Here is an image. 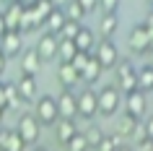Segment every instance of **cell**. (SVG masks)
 Wrapping results in <instances>:
<instances>
[{
  "label": "cell",
  "mask_w": 153,
  "mask_h": 151,
  "mask_svg": "<svg viewBox=\"0 0 153 151\" xmlns=\"http://www.w3.org/2000/svg\"><path fill=\"white\" fill-rule=\"evenodd\" d=\"M16 133L26 146H36L39 138H42V125L36 122V117L31 112H21L18 120H16Z\"/></svg>",
  "instance_id": "cell-5"
},
{
  "label": "cell",
  "mask_w": 153,
  "mask_h": 151,
  "mask_svg": "<svg viewBox=\"0 0 153 151\" xmlns=\"http://www.w3.org/2000/svg\"><path fill=\"white\" fill-rule=\"evenodd\" d=\"M3 18H5L8 32H18L21 34V21H24V8H21V3H8L5 11H3Z\"/></svg>",
  "instance_id": "cell-17"
},
{
  "label": "cell",
  "mask_w": 153,
  "mask_h": 151,
  "mask_svg": "<svg viewBox=\"0 0 153 151\" xmlns=\"http://www.w3.org/2000/svg\"><path fill=\"white\" fill-rule=\"evenodd\" d=\"M3 94H5V104H8V110L18 107L21 104V96H18V89L13 81H3Z\"/></svg>",
  "instance_id": "cell-26"
},
{
  "label": "cell",
  "mask_w": 153,
  "mask_h": 151,
  "mask_svg": "<svg viewBox=\"0 0 153 151\" xmlns=\"http://www.w3.org/2000/svg\"><path fill=\"white\" fill-rule=\"evenodd\" d=\"M151 44H153V26H151V16L143 24H135L127 34V47L132 55L148 57L151 55Z\"/></svg>",
  "instance_id": "cell-1"
},
{
  "label": "cell",
  "mask_w": 153,
  "mask_h": 151,
  "mask_svg": "<svg viewBox=\"0 0 153 151\" xmlns=\"http://www.w3.org/2000/svg\"><path fill=\"white\" fill-rule=\"evenodd\" d=\"M5 32H8V26H5V18H3V11H0V39H3Z\"/></svg>",
  "instance_id": "cell-33"
},
{
  "label": "cell",
  "mask_w": 153,
  "mask_h": 151,
  "mask_svg": "<svg viewBox=\"0 0 153 151\" xmlns=\"http://www.w3.org/2000/svg\"><path fill=\"white\" fill-rule=\"evenodd\" d=\"M5 65H8V60L3 57V52H0V76H3V71H5Z\"/></svg>",
  "instance_id": "cell-34"
},
{
  "label": "cell",
  "mask_w": 153,
  "mask_h": 151,
  "mask_svg": "<svg viewBox=\"0 0 153 151\" xmlns=\"http://www.w3.org/2000/svg\"><path fill=\"white\" fill-rule=\"evenodd\" d=\"M60 120H78V107H75V91H60V96H55Z\"/></svg>",
  "instance_id": "cell-11"
},
{
  "label": "cell",
  "mask_w": 153,
  "mask_h": 151,
  "mask_svg": "<svg viewBox=\"0 0 153 151\" xmlns=\"http://www.w3.org/2000/svg\"><path fill=\"white\" fill-rule=\"evenodd\" d=\"M120 5L122 3H117V0H104V3L96 5V11L101 13V18L104 16H117V13H120Z\"/></svg>",
  "instance_id": "cell-28"
},
{
  "label": "cell",
  "mask_w": 153,
  "mask_h": 151,
  "mask_svg": "<svg viewBox=\"0 0 153 151\" xmlns=\"http://www.w3.org/2000/svg\"><path fill=\"white\" fill-rule=\"evenodd\" d=\"M91 57L101 65V71H112L114 65L120 63V50H117V44H114L112 39H99L96 44H94Z\"/></svg>",
  "instance_id": "cell-6"
},
{
  "label": "cell",
  "mask_w": 153,
  "mask_h": 151,
  "mask_svg": "<svg viewBox=\"0 0 153 151\" xmlns=\"http://www.w3.org/2000/svg\"><path fill=\"white\" fill-rule=\"evenodd\" d=\"M62 24H65V13H62V8L55 3V11L47 16V21H44V34H52V37H57L60 34V29H62Z\"/></svg>",
  "instance_id": "cell-21"
},
{
  "label": "cell",
  "mask_w": 153,
  "mask_h": 151,
  "mask_svg": "<svg viewBox=\"0 0 153 151\" xmlns=\"http://www.w3.org/2000/svg\"><path fill=\"white\" fill-rule=\"evenodd\" d=\"M117 151H132V149H130V146H120Z\"/></svg>",
  "instance_id": "cell-36"
},
{
  "label": "cell",
  "mask_w": 153,
  "mask_h": 151,
  "mask_svg": "<svg viewBox=\"0 0 153 151\" xmlns=\"http://www.w3.org/2000/svg\"><path fill=\"white\" fill-rule=\"evenodd\" d=\"M8 110V104H5V94H3V81H0V112Z\"/></svg>",
  "instance_id": "cell-32"
},
{
  "label": "cell",
  "mask_w": 153,
  "mask_h": 151,
  "mask_svg": "<svg viewBox=\"0 0 153 151\" xmlns=\"http://www.w3.org/2000/svg\"><path fill=\"white\" fill-rule=\"evenodd\" d=\"M137 122H140V120L130 117V115H122V117L117 120V133H114V135H120V138H132Z\"/></svg>",
  "instance_id": "cell-24"
},
{
  "label": "cell",
  "mask_w": 153,
  "mask_h": 151,
  "mask_svg": "<svg viewBox=\"0 0 153 151\" xmlns=\"http://www.w3.org/2000/svg\"><path fill=\"white\" fill-rule=\"evenodd\" d=\"M57 47H60V39L57 37L42 34L39 39H36V44H34V52L39 55L42 63H52V60H57Z\"/></svg>",
  "instance_id": "cell-10"
},
{
  "label": "cell",
  "mask_w": 153,
  "mask_h": 151,
  "mask_svg": "<svg viewBox=\"0 0 153 151\" xmlns=\"http://www.w3.org/2000/svg\"><path fill=\"white\" fill-rule=\"evenodd\" d=\"M16 89H18V96H21V102L34 104L36 99H39V83H36V78H31V76H18Z\"/></svg>",
  "instance_id": "cell-12"
},
{
  "label": "cell",
  "mask_w": 153,
  "mask_h": 151,
  "mask_svg": "<svg viewBox=\"0 0 153 151\" xmlns=\"http://www.w3.org/2000/svg\"><path fill=\"white\" fill-rule=\"evenodd\" d=\"M148 99H151V94H143V91H130L127 96H122V104H125V115H130V117L135 120H143L151 115V110H148Z\"/></svg>",
  "instance_id": "cell-7"
},
{
  "label": "cell",
  "mask_w": 153,
  "mask_h": 151,
  "mask_svg": "<svg viewBox=\"0 0 153 151\" xmlns=\"http://www.w3.org/2000/svg\"><path fill=\"white\" fill-rule=\"evenodd\" d=\"M65 149H68V151H91L88 143H86V138H83V133H75L70 141H68V146H65Z\"/></svg>",
  "instance_id": "cell-29"
},
{
  "label": "cell",
  "mask_w": 153,
  "mask_h": 151,
  "mask_svg": "<svg viewBox=\"0 0 153 151\" xmlns=\"http://www.w3.org/2000/svg\"><path fill=\"white\" fill-rule=\"evenodd\" d=\"M88 60H91V55H86V52H75V57H73V63H70V65H73L78 73H81L83 68H86V63H88Z\"/></svg>",
  "instance_id": "cell-30"
},
{
  "label": "cell",
  "mask_w": 153,
  "mask_h": 151,
  "mask_svg": "<svg viewBox=\"0 0 153 151\" xmlns=\"http://www.w3.org/2000/svg\"><path fill=\"white\" fill-rule=\"evenodd\" d=\"M122 146V138L120 135H114V133H104V138L94 146L91 151H117Z\"/></svg>",
  "instance_id": "cell-25"
},
{
  "label": "cell",
  "mask_w": 153,
  "mask_h": 151,
  "mask_svg": "<svg viewBox=\"0 0 153 151\" xmlns=\"http://www.w3.org/2000/svg\"><path fill=\"white\" fill-rule=\"evenodd\" d=\"M62 13H65V21H73V24H81L83 26V21H86V8L81 5V0H73V3H68L62 8Z\"/></svg>",
  "instance_id": "cell-22"
},
{
  "label": "cell",
  "mask_w": 153,
  "mask_h": 151,
  "mask_svg": "<svg viewBox=\"0 0 153 151\" xmlns=\"http://www.w3.org/2000/svg\"><path fill=\"white\" fill-rule=\"evenodd\" d=\"M120 107H122V94L112 86V83L104 86L101 91H96V112H99V117H114V115L120 112Z\"/></svg>",
  "instance_id": "cell-4"
},
{
  "label": "cell",
  "mask_w": 153,
  "mask_h": 151,
  "mask_svg": "<svg viewBox=\"0 0 153 151\" xmlns=\"http://www.w3.org/2000/svg\"><path fill=\"white\" fill-rule=\"evenodd\" d=\"M42 60L39 55L34 52V47H26L24 50V55H21V76H31V78H36L42 73Z\"/></svg>",
  "instance_id": "cell-15"
},
{
  "label": "cell",
  "mask_w": 153,
  "mask_h": 151,
  "mask_svg": "<svg viewBox=\"0 0 153 151\" xmlns=\"http://www.w3.org/2000/svg\"><path fill=\"white\" fill-rule=\"evenodd\" d=\"M31 151H49V149H47V146H39V143H36V146H34Z\"/></svg>",
  "instance_id": "cell-35"
},
{
  "label": "cell",
  "mask_w": 153,
  "mask_h": 151,
  "mask_svg": "<svg viewBox=\"0 0 153 151\" xmlns=\"http://www.w3.org/2000/svg\"><path fill=\"white\" fill-rule=\"evenodd\" d=\"M0 151H26V143L18 138L16 128H3L0 130Z\"/></svg>",
  "instance_id": "cell-18"
},
{
  "label": "cell",
  "mask_w": 153,
  "mask_h": 151,
  "mask_svg": "<svg viewBox=\"0 0 153 151\" xmlns=\"http://www.w3.org/2000/svg\"><path fill=\"white\" fill-rule=\"evenodd\" d=\"M34 117H36V122H39L42 128H52L60 120V112H57V102L52 94H42L36 102H34Z\"/></svg>",
  "instance_id": "cell-3"
},
{
  "label": "cell",
  "mask_w": 153,
  "mask_h": 151,
  "mask_svg": "<svg viewBox=\"0 0 153 151\" xmlns=\"http://www.w3.org/2000/svg\"><path fill=\"white\" fill-rule=\"evenodd\" d=\"M151 89H153V65H151V55H148L145 63L137 68V91L151 94Z\"/></svg>",
  "instance_id": "cell-19"
},
{
  "label": "cell",
  "mask_w": 153,
  "mask_h": 151,
  "mask_svg": "<svg viewBox=\"0 0 153 151\" xmlns=\"http://www.w3.org/2000/svg\"><path fill=\"white\" fill-rule=\"evenodd\" d=\"M101 76H104V71H101V65L96 63V60H94V57H91L88 63H86V68H83L81 71V83H86V86H96L99 81H101Z\"/></svg>",
  "instance_id": "cell-20"
},
{
  "label": "cell",
  "mask_w": 153,
  "mask_h": 151,
  "mask_svg": "<svg viewBox=\"0 0 153 151\" xmlns=\"http://www.w3.org/2000/svg\"><path fill=\"white\" fill-rule=\"evenodd\" d=\"M112 71H114V83L112 86L117 89L122 96H127L130 91L137 89V68L132 65V60H122L120 57V63L114 65Z\"/></svg>",
  "instance_id": "cell-2"
},
{
  "label": "cell",
  "mask_w": 153,
  "mask_h": 151,
  "mask_svg": "<svg viewBox=\"0 0 153 151\" xmlns=\"http://www.w3.org/2000/svg\"><path fill=\"white\" fill-rule=\"evenodd\" d=\"M55 78H57V83L62 86V91H73L75 86H81V73L75 71L73 65H57Z\"/></svg>",
  "instance_id": "cell-13"
},
{
  "label": "cell",
  "mask_w": 153,
  "mask_h": 151,
  "mask_svg": "<svg viewBox=\"0 0 153 151\" xmlns=\"http://www.w3.org/2000/svg\"><path fill=\"white\" fill-rule=\"evenodd\" d=\"M52 128H55V143H57V146H62V149L68 146V141H70L75 133H81L75 120H57Z\"/></svg>",
  "instance_id": "cell-14"
},
{
  "label": "cell",
  "mask_w": 153,
  "mask_h": 151,
  "mask_svg": "<svg viewBox=\"0 0 153 151\" xmlns=\"http://www.w3.org/2000/svg\"><path fill=\"white\" fill-rule=\"evenodd\" d=\"M117 26H120V13H117V16H104L99 21V34H101V39H112L114 34H117Z\"/></svg>",
  "instance_id": "cell-23"
},
{
  "label": "cell",
  "mask_w": 153,
  "mask_h": 151,
  "mask_svg": "<svg viewBox=\"0 0 153 151\" xmlns=\"http://www.w3.org/2000/svg\"><path fill=\"white\" fill-rule=\"evenodd\" d=\"M75 107H78V117L86 122H94L99 117L96 112V91L94 89H83L81 94H75Z\"/></svg>",
  "instance_id": "cell-8"
},
{
  "label": "cell",
  "mask_w": 153,
  "mask_h": 151,
  "mask_svg": "<svg viewBox=\"0 0 153 151\" xmlns=\"http://www.w3.org/2000/svg\"><path fill=\"white\" fill-rule=\"evenodd\" d=\"M94 44H96V34H94V29L81 26V29H78V34H75V39H73V47L78 50V52L91 55V52H94Z\"/></svg>",
  "instance_id": "cell-16"
},
{
  "label": "cell",
  "mask_w": 153,
  "mask_h": 151,
  "mask_svg": "<svg viewBox=\"0 0 153 151\" xmlns=\"http://www.w3.org/2000/svg\"><path fill=\"white\" fill-rule=\"evenodd\" d=\"M81 5H83V8H86V13H94V11H96V5H99V3H96V0H81Z\"/></svg>",
  "instance_id": "cell-31"
},
{
  "label": "cell",
  "mask_w": 153,
  "mask_h": 151,
  "mask_svg": "<svg viewBox=\"0 0 153 151\" xmlns=\"http://www.w3.org/2000/svg\"><path fill=\"white\" fill-rule=\"evenodd\" d=\"M24 34L18 32H5L3 34V39H0V52L5 60H13V57H21L24 55Z\"/></svg>",
  "instance_id": "cell-9"
},
{
  "label": "cell",
  "mask_w": 153,
  "mask_h": 151,
  "mask_svg": "<svg viewBox=\"0 0 153 151\" xmlns=\"http://www.w3.org/2000/svg\"><path fill=\"white\" fill-rule=\"evenodd\" d=\"M83 138H86V143H88V149H94V146L104 138V130H101L96 122H88V128L83 130Z\"/></svg>",
  "instance_id": "cell-27"
}]
</instances>
